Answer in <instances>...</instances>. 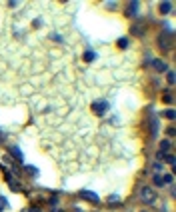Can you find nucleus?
Listing matches in <instances>:
<instances>
[{
  "mask_svg": "<svg viewBox=\"0 0 176 212\" xmlns=\"http://www.w3.org/2000/svg\"><path fill=\"white\" fill-rule=\"evenodd\" d=\"M152 182H154V186H164V182H162V176H158V174H154V178H152Z\"/></svg>",
  "mask_w": 176,
  "mask_h": 212,
  "instance_id": "nucleus-11",
  "label": "nucleus"
},
{
  "mask_svg": "<svg viewBox=\"0 0 176 212\" xmlns=\"http://www.w3.org/2000/svg\"><path fill=\"white\" fill-rule=\"evenodd\" d=\"M158 42H160V48H166V50H170V48H172V34H170V32L162 34V36L158 38Z\"/></svg>",
  "mask_w": 176,
  "mask_h": 212,
  "instance_id": "nucleus-3",
  "label": "nucleus"
},
{
  "mask_svg": "<svg viewBox=\"0 0 176 212\" xmlns=\"http://www.w3.org/2000/svg\"><path fill=\"white\" fill-rule=\"evenodd\" d=\"M106 110H108V102H106V100H100V102H94V104H92V112L98 114V116H104Z\"/></svg>",
  "mask_w": 176,
  "mask_h": 212,
  "instance_id": "nucleus-2",
  "label": "nucleus"
},
{
  "mask_svg": "<svg viewBox=\"0 0 176 212\" xmlns=\"http://www.w3.org/2000/svg\"><path fill=\"white\" fill-rule=\"evenodd\" d=\"M52 212H62V210H60V208H54V210H52Z\"/></svg>",
  "mask_w": 176,
  "mask_h": 212,
  "instance_id": "nucleus-23",
  "label": "nucleus"
},
{
  "mask_svg": "<svg viewBox=\"0 0 176 212\" xmlns=\"http://www.w3.org/2000/svg\"><path fill=\"white\" fill-rule=\"evenodd\" d=\"M162 168H164L162 162H154V166H152V170H154L156 174H158V172H162Z\"/></svg>",
  "mask_w": 176,
  "mask_h": 212,
  "instance_id": "nucleus-12",
  "label": "nucleus"
},
{
  "mask_svg": "<svg viewBox=\"0 0 176 212\" xmlns=\"http://www.w3.org/2000/svg\"><path fill=\"white\" fill-rule=\"evenodd\" d=\"M140 198H142L146 204H152V202L156 200V192L150 188V186H146V188H142V190H140Z\"/></svg>",
  "mask_w": 176,
  "mask_h": 212,
  "instance_id": "nucleus-1",
  "label": "nucleus"
},
{
  "mask_svg": "<svg viewBox=\"0 0 176 212\" xmlns=\"http://www.w3.org/2000/svg\"><path fill=\"white\" fill-rule=\"evenodd\" d=\"M142 28H144V24H134V26H132V34L140 36V34H142Z\"/></svg>",
  "mask_w": 176,
  "mask_h": 212,
  "instance_id": "nucleus-9",
  "label": "nucleus"
},
{
  "mask_svg": "<svg viewBox=\"0 0 176 212\" xmlns=\"http://www.w3.org/2000/svg\"><path fill=\"white\" fill-rule=\"evenodd\" d=\"M30 212H40V210H38V208H30Z\"/></svg>",
  "mask_w": 176,
  "mask_h": 212,
  "instance_id": "nucleus-22",
  "label": "nucleus"
},
{
  "mask_svg": "<svg viewBox=\"0 0 176 212\" xmlns=\"http://www.w3.org/2000/svg\"><path fill=\"white\" fill-rule=\"evenodd\" d=\"M8 184H10V188H12L14 192H18V190H20V184H18V182H16L14 178H10V180H8Z\"/></svg>",
  "mask_w": 176,
  "mask_h": 212,
  "instance_id": "nucleus-10",
  "label": "nucleus"
},
{
  "mask_svg": "<svg viewBox=\"0 0 176 212\" xmlns=\"http://www.w3.org/2000/svg\"><path fill=\"white\" fill-rule=\"evenodd\" d=\"M138 8H140V4H138V2H130V6H128V16H138Z\"/></svg>",
  "mask_w": 176,
  "mask_h": 212,
  "instance_id": "nucleus-6",
  "label": "nucleus"
},
{
  "mask_svg": "<svg viewBox=\"0 0 176 212\" xmlns=\"http://www.w3.org/2000/svg\"><path fill=\"white\" fill-rule=\"evenodd\" d=\"M172 100H174V96H172V92H166V96H164V102H172Z\"/></svg>",
  "mask_w": 176,
  "mask_h": 212,
  "instance_id": "nucleus-20",
  "label": "nucleus"
},
{
  "mask_svg": "<svg viewBox=\"0 0 176 212\" xmlns=\"http://www.w3.org/2000/svg\"><path fill=\"white\" fill-rule=\"evenodd\" d=\"M12 154L16 156V160H18V162H22V152L18 150V148H12Z\"/></svg>",
  "mask_w": 176,
  "mask_h": 212,
  "instance_id": "nucleus-16",
  "label": "nucleus"
},
{
  "mask_svg": "<svg viewBox=\"0 0 176 212\" xmlns=\"http://www.w3.org/2000/svg\"><path fill=\"white\" fill-rule=\"evenodd\" d=\"M152 66L158 70V72H164L166 68H168V64L164 62V60H160V58H156V60H152Z\"/></svg>",
  "mask_w": 176,
  "mask_h": 212,
  "instance_id": "nucleus-5",
  "label": "nucleus"
},
{
  "mask_svg": "<svg viewBox=\"0 0 176 212\" xmlns=\"http://www.w3.org/2000/svg\"><path fill=\"white\" fill-rule=\"evenodd\" d=\"M160 12L162 14L172 12V2H162V4H160Z\"/></svg>",
  "mask_w": 176,
  "mask_h": 212,
  "instance_id": "nucleus-7",
  "label": "nucleus"
},
{
  "mask_svg": "<svg viewBox=\"0 0 176 212\" xmlns=\"http://www.w3.org/2000/svg\"><path fill=\"white\" fill-rule=\"evenodd\" d=\"M26 172H30L32 176H38V168H34V166H26Z\"/></svg>",
  "mask_w": 176,
  "mask_h": 212,
  "instance_id": "nucleus-17",
  "label": "nucleus"
},
{
  "mask_svg": "<svg viewBox=\"0 0 176 212\" xmlns=\"http://www.w3.org/2000/svg\"><path fill=\"white\" fill-rule=\"evenodd\" d=\"M6 208H8V200L6 198H0V212L6 210Z\"/></svg>",
  "mask_w": 176,
  "mask_h": 212,
  "instance_id": "nucleus-18",
  "label": "nucleus"
},
{
  "mask_svg": "<svg viewBox=\"0 0 176 212\" xmlns=\"http://www.w3.org/2000/svg\"><path fill=\"white\" fill-rule=\"evenodd\" d=\"M80 196L84 200H92V202H98V194L96 192H90V190H80Z\"/></svg>",
  "mask_w": 176,
  "mask_h": 212,
  "instance_id": "nucleus-4",
  "label": "nucleus"
},
{
  "mask_svg": "<svg viewBox=\"0 0 176 212\" xmlns=\"http://www.w3.org/2000/svg\"><path fill=\"white\" fill-rule=\"evenodd\" d=\"M162 182H164V184H172V182H174V176H172V172L166 174V176L162 178Z\"/></svg>",
  "mask_w": 176,
  "mask_h": 212,
  "instance_id": "nucleus-13",
  "label": "nucleus"
},
{
  "mask_svg": "<svg viewBox=\"0 0 176 212\" xmlns=\"http://www.w3.org/2000/svg\"><path fill=\"white\" fill-rule=\"evenodd\" d=\"M118 46H120V48H128V40L120 38V40H118Z\"/></svg>",
  "mask_w": 176,
  "mask_h": 212,
  "instance_id": "nucleus-19",
  "label": "nucleus"
},
{
  "mask_svg": "<svg viewBox=\"0 0 176 212\" xmlns=\"http://www.w3.org/2000/svg\"><path fill=\"white\" fill-rule=\"evenodd\" d=\"M170 82V84H174V72H172V70H168V78H166Z\"/></svg>",
  "mask_w": 176,
  "mask_h": 212,
  "instance_id": "nucleus-21",
  "label": "nucleus"
},
{
  "mask_svg": "<svg viewBox=\"0 0 176 212\" xmlns=\"http://www.w3.org/2000/svg\"><path fill=\"white\" fill-rule=\"evenodd\" d=\"M160 152L162 154L170 152V140H162V142H160Z\"/></svg>",
  "mask_w": 176,
  "mask_h": 212,
  "instance_id": "nucleus-8",
  "label": "nucleus"
},
{
  "mask_svg": "<svg viewBox=\"0 0 176 212\" xmlns=\"http://www.w3.org/2000/svg\"><path fill=\"white\" fill-rule=\"evenodd\" d=\"M164 116H166L168 120H174V118H176V112L172 110V108H170V110H166V112H164Z\"/></svg>",
  "mask_w": 176,
  "mask_h": 212,
  "instance_id": "nucleus-15",
  "label": "nucleus"
},
{
  "mask_svg": "<svg viewBox=\"0 0 176 212\" xmlns=\"http://www.w3.org/2000/svg\"><path fill=\"white\" fill-rule=\"evenodd\" d=\"M94 58H96V54H94V52H90V50H88V52L84 54V60H86V62H92Z\"/></svg>",
  "mask_w": 176,
  "mask_h": 212,
  "instance_id": "nucleus-14",
  "label": "nucleus"
}]
</instances>
